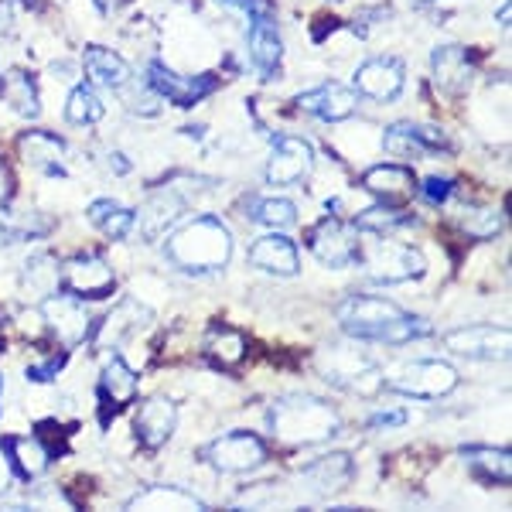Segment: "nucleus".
Masks as SVG:
<instances>
[{
  "label": "nucleus",
  "mask_w": 512,
  "mask_h": 512,
  "mask_svg": "<svg viewBox=\"0 0 512 512\" xmlns=\"http://www.w3.org/2000/svg\"><path fill=\"white\" fill-rule=\"evenodd\" d=\"M338 325L359 342H379V345H407L420 335H431V321L407 315L386 297L373 294H352L338 304L335 311Z\"/></svg>",
  "instance_id": "1"
},
{
  "label": "nucleus",
  "mask_w": 512,
  "mask_h": 512,
  "mask_svg": "<svg viewBox=\"0 0 512 512\" xmlns=\"http://www.w3.org/2000/svg\"><path fill=\"white\" fill-rule=\"evenodd\" d=\"M164 253L175 267L188 274H212L222 270L233 256V233L216 216H198L164 243Z\"/></svg>",
  "instance_id": "2"
},
{
  "label": "nucleus",
  "mask_w": 512,
  "mask_h": 512,
  "mask_svg": "<svg viewBox=\"0 0 512 512\" xmlns=\"http://www.w3.org/2000/svg\"><path fill=\"white\" fill-rule=\"evenodd\" d=\"M338 410L332 403L318 400V396H287L277 400L270 410V427L280 444L304 448V444H321L338 431Z\"/></svg>",
  "instance_id": "3"
},
{
  "label": "nucleus",
  "mask_w": 512,
  "mask_h": 512,
  "mask_svg": "<svg viewBox=\"0 0 512 512\" xmlns=\"http://www.w3.org/2000/svg\"><path fill=\"white\" fill-rule=\"evenodd\" d=\"M202 458L209 461L216 472L246 475V472H256V468L267 461V444H263V437L253 431H229V434L216 437L212 444H205Z\"/></svg>",
  "instance_id": "4"
},
{
  "label": "nucleus",
  "mask_w": 512,
  "mask_h": 512,
  "mask_svg": "<svg viewBox=\"0 0 512 512\" xmlns=\"http://www.w3.org/2000/svg\"><path fill=\"white\" fill-rule=\"evenodd\" d=\"M454 386H458V369L448 366L444 359L410 362L390 379L393 393L414 396V400H441V396L454 393Z\"/></svg>",
  "instance_id": "5"
},
{
  "label": "nucleus",
  "mask_w": 512,
  "mask_h": 512,
  "mask_svg": "<svg viewBox=\"0 0 512 512\" xmlns=\"http://www.w3.org/2000/svg\"><path fill=\"white\" fill-rule=\"evenodd\" d=\"M424 270H427L424 253L407 243H386V239H379L373 250L366 253V274L376 284H403V280L424 277Z\"/></svg>",
  "instance_id": "6"
},
{
  "label": "nucleus",
  "mask_w": 512,
  "mask_h": 512,
  "mask_svg": "<svg viewBox=\"0 0 512 512\" xmlns=\"http://www.w3.org/2000/svg\"><path fill=\"white\" fill-rule=\"evenodd\" d=\"M304 243H308V250L315 253L325 267H349V263L362 260V246H359V236H355V226L338 216L321 219Z\"/></svg>",
  "instance_id": "7"
},
{
  "label": "nucleus",
  "mask_w": 512,
  "mask_h": 512,
  "mask_svg": "<svg viewBox=\"0 0 512 512\" xmlns=\"http://www.w3.org/2000/svg\"><path fill=\"white\" fill-rule=\"evenodd\" d=\"M62 284L79 301H103L117 291V274L99 256H72L62 267Z\"/></svg>",
  "instance_id": "8"
},
{
  "label": "nucleus",
  "mask_w": 512,
  "mask_h": 512,
  "mask_svg": "<svg viewBox=\"0 0 512 512\" xmlns=\"http://www.w3.org/2000/svg\"><path fill=\"white\" fill-rule=\"evenodd\" d=\"M147 86H151L154 96L171 99L175 106H195V103H202L205 96L216 93L219 79L209 76V72H205V76L185 79V76H178V72H171L164 62L154 59L151 65H147Z\"/></svg>",
  "instance_id": "9"
},
{
  "label": "nucleus",
  "mask_w": 512,
  "mask_h": 512,
  "mask_svg": "<svg viewBox=\"0 0 512 512\" xmlns=\"http://www.w3.org/2000/svg\"><path fill=\"white\" fill-rule=\"evenodd\" d=\"M448 352L461 355V359H506L509 355V328L499 325H465L444 335Z\"/></svg>",
  "instance_id": "10"
},
{
  "label": "nucleus",
  "mask_w": 512,
  "mask_h": 512,
  "mask_svg": "<svg viewBox=\"0 0 512 512\" xmlns=\"http://www.w3.org/2000/svg\"><path fill=\"white\" fill-rule=\"evenodd\" d=\"M383 147L396 158H441L448 140L431 123H390Z\"/></svg>",
  "instance_id": "11"
},
{
  "label": "nucleus",
  "mask_w": 512,
  "mask_h": 512,
  "mask_svg": "<svg viewBox=\"0 0 512 512\" xmlns=\"http://www.w3.org/2000/svg\"><path fill=\"white\" fill-rule=\"evenodd\" d=\"M41 318L62 345H79L82 338H89V328H93L82 301L72 294H48L45 304H41Z\"/></svg>",
  "instance_id": "12"
},
{
  "label": "nucleus",
  "mask_w": 512,
  "mask_h": 512,
  "mask_svg": "<svg viewBox=\"0 0 512 512\" xmlns=\"http://www.w3.org/2000/svg\"><path fill=\"white\" fill-rule=\"evenodd\" d=\"M403 82H407V72H403V62L393 59V55H376V59L362 62L359 72H355V89L366 99H376V103H390V99L400 96Z\"/></svg>",
  "instance_id": "13"
},
{
  "label": "nucleus",
  "mask_w": 512,
  "mask_h": 512,
  "mask_svg": "<svg viewBox=\"0 0 512 512\" xmlns=\"http://www.w3.org/2000/svg\"><path fill=\"white\" fill-rule=\"evenodd\" d=\"M315 168V151L304 137H280L274 154L267 161V185H297L308 171Z\"/></svg>",
  "instance_id": "14"
},
{
  "label": "nucleus",
  "mask_w": 512,
  "mask_h": 512,
  "mask_svg": "<svg viewBox=\"0 0 512 512\" xmlns=\"http://www.w3.org/2000/svg\"><path fill=\"white\" fill-rule=\"evenodd\" d=\"M137 386H140V379L134 369H130L120 355H113L103 366V373H99V420L110 424V414H117V410H123L134 400Z\"/></svg>",
  "instance_id": "15"
},
{
  "label": "nucleus",
  "mask_w": 512,
  "mask_h": 512,
  "mask_svg": "<svg viewBox=\"0 0 512 512\" xmlns=\"http://www.w3.org/2000/svg\"><path fill=\"white\" fill-rule=\"evenodd\" d=\"M134 427H137V441L144 444L147 451H161L178 427V407L171 400H164V396H151V400L137 410Z\"/></svg>",
  "instance_id": "16"
},
{
  "label": "nucleus",
  "mask_w": 512,
  "mask_h": 512,
  "mask_svg": "<svg viewBox=\"0 0 512 512\" xmlns=\"http://www.w3.org/2000/svg\"><path fill=\"white\" fill-rule=\"evenodd\" d=\"M18 154L24 164L48 178H65V140L48 130H28L18 137Z\"/></svg>",
  "instance_id": "17"
},
{
  "label": "nucleus",
  "mask_w": 512,
  "mask_h": 512,
  "mask_svg": "<svg viewBox=\"0 0 512 512\" xmlns=\"http://www.w3.org/2000/svg\"><path fill=\"white\" fill-rule=\"evenodd\" d=\"M297 106L315 113L325 123H342L359 110V99H355V89L342 86V82H325V86L308 89V93L297 96Z\"/></svg>",
  "instance_id": "18"
},
{
  "label": "nucleus",
  "mask_w": 512,
  "mask_h": 512,
  "mask_svg": "<svg viewBox=\"0 0 512 512\" xmlns=\"http://www.w3.org/2000/svg\"><path fill=\"white\" fill-rule=\"evenodd\" d=\"M147 318H151V311L127 297V301L117 304V311H110L96 328H89V338H93L96 349H117L123 338H130L147 325Z\"/></svg>",
  "instance_id": "19"
},
{
  "label": "nucleus",
  "mask_w": 512,
  "mask_h": 512,
  "mask_svg": "<svg viewBox=\"0 0 512 512\" xmlns=\"http://www.w3.org/2000/svg\"><path fill=\"white\" fill-rule=\"evenodd\" d=\"M362 188L386 205H407L417 192V178L403 164H376L362 175Z\"/></svg>",
  "instance_id": "20"
},
{
  "label": "nucleus",
  "mask_w": 512,
  "mask_h": 512,
  "mask_svg": "<svg viewBox=\"0 0 512 512\" xmlns=\"http://www.w3.org/2000/svg\"><path fill=\"white\" fill-rule=\"evenodd\" d=\"M352 475H355V465H352L349 454H342V451L325 454V458L311 461V465L301 472L304 485H308L311 492H318V495H335V492H342L345 485L352 482Z\"/></svg>",
  "instance_id": "21"
},
{
  "label": "nucleus",
  "mask_w": 512,
  "mask_h": 512,
  "mask_svg": "<svg viewBox=\"0 0 512 512\" xmlns=\"http://www.w3.org/2000/svg\"><path fill=\"white\" fill-rule=\"evenodd\" d=\"M0 448L7 451V461H11V468H14V478H24V482L45 475L48 461H52V454H48V448L38 441L35 434H11V437L0 441Z\"/></svg>",
  "instance_id": "22"
},
{
  "label": "nucleus",
  "mask_w": 512,
  "mask_h": 512,
  "mask_svg": "<svg viewBox=\"0 0 512 512\" xmlns=\"http://www.w3.org/2000/svg\"><path fill=\"white\" fill-rule=\"evenodd\" d=\"M250 263L267 274L277 277H294L301 270V260H297V246L287 236H263L250 246Z\"/></svg>",
  "instance_id": "23"
},
{
  "label": "nucleus",
  "mask_w": 512,
  "mask_h": 512,
  "mask_svg": "<svg viewBox=\"0 0 512 512\" xmlns=\"http://www.w3.org/2000/svg\"><path fill=\"white\" fill-rule=\"evenodd\" d=\"M434 79L444 93H465L468 82H472V55L461 45H441L434 52Z\"/></svg>",
  "instance_id": "24"
},
{
  "label": "nucleus",
  "mask_w": 512,
  "mask_h": 512,
  "mask_svg": "<svg viewBox=\"0 0 512 512\" xmlns=\"http://www.w3.org/2000/svg\"><path fill=\"white\" fill-rule=\"evenodd\" d=\"M250 59L263 76H277L280 59H284V41L274 18H260L250 24Z\"/></svg>",
  "instance_id": "25"
},
{
  "label": "nucleus",
  "mask_w": 512,
  "mask_h": 512,
  "mask_svg": "<svg viewBox=\"0 0 512 512\" xmlns=\"http://www.w3.org/2000/svg\"><path fill=\"white\" fill-rule=\"evenodd\" d=\"M82 62H86V76L93 79L96 86L123 89L130 82V65L106 45H89L86 55H82Z\"/></svg>",
  "instance_id": "26"
},
{
  "label": "nucleus",
  "mask_w": 512,
  "mask_h": 512,
  "mask_svg": "<svg viewBox=\"0 0 512 512\" xmlns=\"http://www.w3.org/2000/svg\"><path fill=\"white\" fill-rule=\"evenodd\" d=\"M202 352H205V359H209L212 366L233 369V366H239V362L246 359V355H250V342H246V335L236 332V328L219 325V328H212V332L205 335Z\"/></svg>",
  "instance_id": "27"
},
{
  "label": "nucleus",
  "mask_w": 512,
  "mask_h": 512,
  "mask_svg": "<svg viewBox=\"0 0 512 512\" xmlns=\"http://www.w3.org/2000/svg\"><path fill=\"white\" fill-rule=\"evenodd\" d=\"M181 212H185V202H181V195H175L171 188H164V192H154L151 202L144 205V212L137 216L140 229H144L147 239L161 236L164 229H171L175 222L181 219Z\"/></svg>",
  "instance_id": "28"
},
{
  "label": "nucleus",
  "mask_w": 512,
  "mask_h": 512,
  "mask_svg": "<svg viewBox=\"0 0 512 512\" xmlns=\"http://www.w3.org/2000/svg\"><path fill=\"white\" fill-rule=\"evenodd\" d=\"M0 96H4V103L11 106L18 117L24 120H38L41 113V103H38V82L31 79V72L24 69H11L4 79V86H0Z\"/></svg>",
  "instance_id": "29"
},
{
  "label": "nucleus",
  "mask_w": 512,
  "mask_h": 512,
  "mask_svg": "<svg viewBox=\"0 0 512 512\" xmlns=\"http://www.w3.org/2000/svg\"><path fill=\"white\" fill-rule=\"evenodd\" d=\"M89 222H93L103 236L127 239L137 226V212L123 209V205L113 202V198H96V202L89 205Z\"/></svg>",
  "instance_id": "30"
},
{
  "label": "nucleus",
  "mask_w": 512,
  "mask_h": 512,
  "mask_svg": "<svg viewBox=\"0 0 512 512\" xmlns=\"http://www.w3.org/2000/svg\"><path fill=\"white\" fill-rule=\"evenodd\" d=\"M461 458L472 465L475 475H482L485 482H499L506 485L512 478V461H509V451H499V448H485V444H472V448H461Z\"/></svg>",
  "instance_id": "31"
},
{
  "label": "nucleus",
  "mask_w": 512,
  "mask_h": 512,
  "mask_svg": "<svg viewBox=\"0 0 512 512\" xmlns=\"http://www.w3.org/2000/svg\"><path fill=\"white\" fill-rule=\"evenodd\" d=\"M130 509H205V502L195 499L192 492L178 489V485H151V489H144L130 499Z\"/></svg>",
  "instance_id": "32"
},
{
  "label": "nucleus",
  "mask_w": 512,
  "mask_h": 512,
  "mask_svg": "<svg viewBox=\"0 0 512 512\" xmlns=\"http://www.w3.org/2000/svg\"><path fill=\"white\" fill-rule=\"evenodd\" d=\"M65 120L72 127H89V123L103 120V99L96 96V89L89 82H79L69 93V99H65Z\"/></svg>",
  "instance_id": "33"
},
{
  "label": "nucleus",
  "mask_w": 512,
  "mask_h": 512,
  "mask_svg": "<svg viewBox=\"0 0 512 512\" xmlns=\"http://www.w3.org/2000/svg\"><path fill=\"white\" fill-rule=\"evenodd\" d=\"M24 287H35L38 294H52L55 287L62 284V267L55 263V256L52 253H38V256H31V260H24Z\"/></svg>",
  "instance_id": "34"
},
{
  "label": "nucleus",
  "mask_w": 512,
  "mask_h": 512,
  "mask_svg": "<svg viewBox=\"0 0 512 512\" xmlns=\"http://www.w3.org/2000/svg\"><path fill=\"white\" fill-rule=\"evenodd\" d=\"M410 216L400 209V205H373V209H366L359 219H355V229H362V233L369 236H390L393 229L407 226Z\"/></svg>",
  "instance_id": "35"
},
{
  "label": "nucleus",
  "mask_w": 512,
  "mask_h": 512,
  "mask_svg": "<svg viewBox=\"0 0 512 512\" xmlns=\"http://www.w3.org/2000/svg\"><path fill=\"white\" fill-rule=\"evenodd\" d=\"M250 219L270 229H287V226H294L297 209L291 198H256L250 205Z\"/></svg>",
  "instance_id": "36"
},
{
  "label": "nucleus",
  "mask_w": 512,
  "mask_h": 512,
  "mask_svg": "<svg viewBox=\"0 0 512 512\" xmlns=\"http://www.w3.org/2000/svg\"><path fill=\"white\" fill-rule=\"evenodd\" d=\"M461 229L472 239H492L502 233V216L495 209H465L461 212Z\"/></svg>",
  "instance_id": "37"
},
{
  "label": "nucleus",
  "mask_w": 512,
  "mask_h": 512,
  "mask_svg": "<svg viewBox=\"0 0 512 512\" xmlns=\"http://www.w3.org/2000/svg\"><path fill=\"white\" fill-rule=\"evenodd\" d=\"M65 359H69V352H55L52 359H45V362H38V366H31L28 369V379L31 383H48V379H55L62 373V366H65Z\"/></svg>",
  "instance_id": "38"
},
{
  "label": "nucleus",
  "mask_w": 512,
  "mask_h": 512,
  "mask_svg": "<svg viewBox=\"0 0 512 512\" xmlns=\"http://www.w3.org/2000/svg\"><path fill=\"white\" fill-rule=\"evenodd\" d=\"M420 192H424V198L427 202H434V205H444L451 198V192H454V185L448 178H424V185H420Z\"/></svg>",
  "instance_id": "39"
},
{
  "label": "nucleus",
  "mask_w": 512,
  "mask_h": 512,
  "mask_svg": "<svg viewBox=\"0 0 512 512\" xmlns=\"http://www.w3.org/2000/svg\"><path fill=\"white\" fill-rule=\"evenodd\" d=\"M229 7H239V11L250 14V21H260V18H274V0H222Z\"/></svg>",
  "instance_id": "40"
},
{
  "label": "nucleus",
  "mask_w": 512,
  "mask_h": 512,
  "mask_svg": "<svg viewBox=\"0 0 512 512\" xmlns=\"http://www.w3.org/2000/svg\"><path fill=\"white\" fill-rule=\"evenodd\" d=\"M407 424V410H383V414H376L369 420V427L373 431H393V427Z\"/></svg>",
  "instance_id": "41"
},
{
  "label": "nucleus",
  "mask_w": 512,
  "mask_h": 512,
  "mask_svg": "<svg viewBox=\"0 0 512 512\" xmlns=\"http://www.w3.org/2000/svg\"><path fill=\"white\" fill-rule=\"evenodd\" d=\"M11 195H14V178H11V171H7L4 164H0V212L7 209Z\"/></svg>",
  "instance_id": "42"
},
{
  "label": "nucleus",
  "mask_w": 512,
  "mask_h": 512,
  "mask_svg": "<svg viewBox=\"0 0 512 512\" xmlns=\"http://www.w3.org/2000/svg\"><path fill=\"white\" fill-rule=\"evenodd\" d=\"M11 482H14V468H11V461H7V451L0 448V495L11 489Z\"/></svg>",
  "instance_id": "43"
},
{
  "label": "nucleus",
  "mask_w": 512,
  "mask_h": 512,
  "mask_svg": "<svg viewBox=\"0 0 512 512\" xmlns=\"http://www.w3.org/2000/svg\"><path fill=\"white\" fill-rule=\"evenodd\" d=\"M18 239H28V236H24L21 229L4 226V222H0V250H4V246H14V243H18Z\"/></svg>",
  "instance_id": "44"
},
{
  "label": "nucleus",
  "mask_w": 512,
  "mask_h": 512,
  "mask_svg": "<svg viewBox=\"0 0 512 512\" xmlns=\"http://www.w3.org/2000/svg\"><path fill=\"white\" fill-rule=\"evenodd\" d=\"M11 28H14V7L7 0H0V35H7Z\"/></svg>",
  "instance_id": "45"
},
{
  "label": "nucleus",
  "mask_w": 512,
  "mask_h": 512,
  "mask_svg": "<svg viewBox=\"0 0 512 512\" xmlns=\"http://www.w3.org/2000/svg\"><path fill=\"white\" fill-rule=\"evenodd\" d=\"M93 4L99 7V14H117L123 4H127V0H93Z\"/></svg>",
  "instance_id": "46"
},
{
  "label": "nucleus",
  "mask_w": 512,
  "mask_h": 512,
  "mask_svg": "<svg viewBox=\"0 0 512 512\" xmlns=\"http://www.w3.org/2000/svg\"><path fill=\"white\" fill-rule=\"evenodd\" d=\"M110 168H113V171H120V175H127V171H130V161L117 151V154L110 158Z\"/></svg>",
  "instance_id": "47"
},
{
  "label": "nucleus",
  "mask_w": 512,
  "mask_h": 512,
  "mask_svg": "<svg viewBox=\"0 0 512 512\" xmlns=\"http://www.w3.org/2000/svg\"><path fill=\"white\" fill-rule=\"evenodd\" d=\"M0 400H4V376H0Z\"/></svg>",
  "instance_id": "48"
},
{
  "label": "nucleus",
  "mask_w": 512,
  "mask_h": 512,
  "mask_svg": "<svg viewBox=\"0 0 512 512\" xmlns=\"http://www.w3.org/2000/svg\"><path fill=\"white\" fill-rule=\"evenodd\" d=\"M0 352H4V338H0Z\"/></svg>",
  "instance_id": "49"
}]
</instances>
